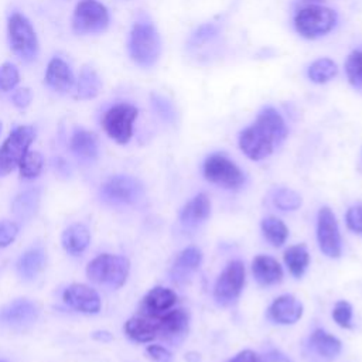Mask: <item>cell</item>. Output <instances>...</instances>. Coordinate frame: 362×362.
I'll list each match as a JSON object with an SVG mask.
<instances>
[{
	"label": "cell",
	"mask_w": 362,
	"mask_h": 362,
	"mask_svg": "<svg viewBox=\"0 0 362 362\" xmlns=\"http://www.w3.org/2000/svg\"><path fill=\"white\" fill-rule=\"evenodd\" d=\"M337 72H338V66L329 58H320L314 61L307 69L308 78L315 83H325L331 81L337 75Z\"/></svg>",
	"instance_id": "obj_31"
},
{
	"label": "cell",
	"mask_w": 362,
	"mask_h": 362,
	"mask_svg": "<svg viewBox=\"0 0 362 362\" xmlns=\"http://www.w3.org/2000/svg\"><path fill=\"white\" fill-rule=\"evenodd\" d=\"M252 272L255 279L262 286H272L280 283L283 279V269L280 263L264 255H259L252 262Z\"/></svg>",
	"instance_id": "obj_20"
},
{
	"label": "cell",
	"mask_w": 362,
	"mask_h": 362,
	"mask_svg": "<svg viewBox=\"0 0 362 362\" xmlns=\"http://www.w3.org/2000/svg\"><path fill=\"white\" fill-rule=\"evenodd\" d=\"M273 204L280 211H296L301 205V197L290 188H279L273 194Z\"/></svg>",
	"instance_id": "obj_34"
},
{
	"label": "cell",
	"mask_w": 362,
	"mask_h": 362,
	"mask_svg": "<svg viewBox=\"0 0 362 362\" xmlns=\"http://www.w3.org/2000/svg\"><path fill=\"white\" fill-rule=\"evenodd\" d=\"M129 270L130 263L124 256L103 253L89 262L86 274L93 283L110 288H119L126 283Z\"/></svg>",
	"instance_id": "obj_4"
},
{
	"label": "cell",
	"mask_w": 362,
	"mask_h": 362,
	"mask_svg": "<svg viewBox=\"0 0 362 362\" xmlns=\"http://www.w3.org/2000/svg\"><path fill=\"white\" fill-rule=\"evenodd\" d=\"M205 178L223 188L236 189L245 182L242 170L223 154H211L204 163Z\"/></svg>",
	"instance_id": "obj_9"
},
{
	"label": "cell",
	"mask_w": 362,
	"mask_h": 362,
	"mask_svg": "<svg viewBox=\"0 0 362 362\" xmlns=\"http://www.w3.org/2000/svg\"><path fill=\"white\" fill-rule=\"evenodd\" d=\"M139 115V110L132 103H116L110 106L103 117L102 127L105 133L119 144H126L133 136V123Z\"/></svg>",
	"instance_id": "obj_7"
},
{
	"label": "cell",
	"mask_w": 362,
	"mask_h": 362,
	"mask_svg": "<svg viewBox=\"0 0 362 362\" xmlns=\"http://www.w3.org/2000/svg\"><path fill=\"white\" fill-rule=\"evenodd\" d=\"M262 232L266 240L276 247L281 246L288 236V229L286 223L276 216H267L262 221Z\"/></svg>",
	"instance_id": "obj_30"
},
{
	"label": "cell",
	"mask_w": 362,
	"mask_h": 362,
	"mask_svg": "<svg viewBox=\"0 0 362 362\" xmlns=\"http://www.w3.org/2000/svg\"><path fill=\"white\" fill-rule=\"evenodd\" d=\"M332 318L334 321L342 327V328H351L352 327V307L348 301L341 300L335 304L332 310Z\"/></svg>",
	"instance_id": "obj_36"
},
{
	"label": "cell",
	"mask_w": 362,
	"mask_h": 362,
	"mask_svg": "<svg viewBox=\"0 0 362 362\" xmlns=\"http://www.w3.org/2000/svg\"><path fill=\"white\" fill-rule=\"evenodd\" d=\"M337 24V13L320 4H307L294 16L296 31L308 40L328 34Z\"/></svg>",
	"instance_id": "obj_5"
},
{
	"label": "cell",
	"mask_w": 362,
	"mask_h": 362,
	"mask_svg": "<svg viewBox=\"0 0 362 362\" xmlns=\"http://www.w3.org/2000/svg\"><path fill=\"white\" fill-rule=\"evenodd\" d=\"M40 204V189L31 188L18 194L11 205L13 214L21 221H28L34 216Z\"/></svg>",
	"instance_id": "obj_26"
},
{
	"label": "cell",
	"mask_w": 362,
	"mask_h": 362,
	"mask_svg": "<svg viewBox=\"0 0 362 362\" xmlns=\"http://www.w3.org/2000/svg\"><path fill=\"white\" fill-rule=\"evenodd\" d=\"M303 315V304L291 294L277 297L269 307V317L281 325L297 322Z\"/></svg>",
	"instance_id": "obj_18"
},
{
	"label": "cell",
	"mask_w": 362,
	"mask_h": 362,
	"mask_svg": "<svg viewBox=\"0 0 362 362\" xmlns=\"http://www.w3.org/2000/svg\"><path fill=\"white\" fill-rule=\"evenodd\" d=\"M0 133H1V122H0Z\"/></svg>",
	"instance_id": "obj_46"
},
{
	"label": "cell",
	"mask_w": 362,
	"mask_h": 362,
	"mask_svg": "<svg viewBox=\"0 0 362 362\" xmlns=\"http://www.w3.org/2000/svg\"><path fill=\"white\" fill-rule=\"evenodd\" d=\"M61 242H62V247L68 253L79 255L88 247L90 242V235L88 228L83 223H72L64 230Z\"/></svg>",
	"instance_id": "obj_23"
},
{
	"label": "cell",
	"mask_w": 362,
	"mask_h": 362,
	"mask_svg": "<svg viewBox=\"0 0 362 362\" xmlns=\"http://www.w3.org/2000/svg\"><path fill=\"white\" fill-rule=\"evenodd\" d=\"M110 21L109 11L105 4L98 0H81L72 14V30L76 34H99L103 33Z\"/></svg>",
	"instance_id": "obj_8"
},
{
	"label": "cell",
	"mask_w": 362,
	"mask_h": 362,
	"mask_svg": "<svg viewBox=\"0 0 362 362\" xmlns=\"http://www.w3.org/2000/svg\"><path fill=\"white\" fill-rule=\"evenodd\" d=\"M18 226L13 221H0V247L8 246L17 236Z\"/></svg>",
	"instance_id": "obj_38"
},
{
	"label": "cell",
	"mask_w": 362,
	"mask_h": 362,
	"mask_svg": "<svg viewBox=\"0 0 362 362\" xmlns=\"http://www.w3.org/2000/svg\"><path fill=\"white\" fill-rule=\"evenodd\" d=\"M161 54L160 34L151 23L137 21L129 35V55L143 68L153 66Z\"/></svg>",
	"instance_id": "obj_2"
},
{
	"label": "cell",
	"mask_w": 362,
	"mask_h": 362,
	"mask_svg": "<svg viewBox=\"0 0 362 362\" xmlns=\"http://www.w3.org/2000/svg\"><path fill=\"white\" fill-rule=\"evenodd\" d=\"M317 239H318L320 250L325 256L331 259H337L341 256L342 245H341V233H339L338 222L334 212L328 206H322L318 212Z\"/></svg>",
	"instance_id": "obj_12"
},
{
	"label": "cell",
	"mask_w": 362,
	"mask_h": 362,
	"mask_svg": "<svg viewBox=\"0 0 362 362\" xmlns=\"http://www.w3.org/2000/svg\"><path fill=\"white\" fill-rule=\"evenodd\" d=\"M284 263L294 277H301L308 267L310 255L304 245L290 246L284 252Z\"/></svg>",
	"instance_id": "obj_29"
},
{
	"label": "cell",
	"mask_w": 362,
	"mask_h": 362,
	"mask_svg": "<svg viewBox=\"0 0 362 362\" xmlns=\"http://www.w3.org/2000/svg\"><path fill=\"white\" fill-rule=\"evenodd\" d=\"M20 82V72L17 66L11 62H4L0 65V92L13 90Z\"/></svg>",
	"instance_id": "obj_35"
},
{
	"label": "cell",
	"mask_w": 362,
	"mask_h": 362,
	"mask_svg": "<svg viewBox=\"0 0 362 362\" xmlns=\"http://www.w3.org/2000/svg\"><path fill=\"white\" fill-rule=\"evenodd\" d=\"M177 303V294L171 288L157 286L151 288L141 301V314L150 318H157L171 310Z\"/></svg>",
	"instance_id": "obj_17"
},
{
	"label": "cell",
	"mask_w": 362,
	"mask_h": 362,
	"mask_svg": "<svg viewBox=\"0 0 362 362\" xmlns=\"http://www.w3.org/2000/svg\"><path fill=\"white\" fill-rule=\"evenodd\" d=\"M216 33V28L214 25H202L198 33L194 35V38H199V40H208L211 38L214 34Z\"/></svg>",
	"instance_id": "obj_44"
},
{
	"label": "cell",
	"mask_w": 362,
	"mask_h": 362,
	"mask_svg": "<svg viewBox=\"0 0 362 362\" xmlns=\"http://www.w3.org/2000/svg\"><path fill=\"white\" fill-rule=\"evenodd\" d=\"M146 352L156 362H171L173 361V354L161 345H148Z\"/></svg>",
	"instance_id": "obj_40"
},
{
	"label": "cell",
	"mask_w": 362,
	"mask_h": 362,
	"mask_svg": "<svg viewBox=\"0 0 362 362\" xmlns=\"http://www.w3.org/2000/svg\"><path fill=\"white\" fill-rule=\"evenodd\" d=\"M209 214H211V201L206 194L201 192L184 205L180 214V218L184 225L197 226L202 223L209 216Z\"/></svg>",
	"instance_id": "obj_22"
},
{
	"label": "cell",
	"mask_w": 362,
	"mask_h": 362,
	"mask_svg": "<svg viewBox=\"0 0 362 362\" xmlns=\"http://www.w3.org/2000/svg\"><path fill=\"white\" fill-rule=\"evenodd\" d=\"M202 262V253L199 249L189 246L184 249L175 259L173 264L171 276L174 280L180 281L184 280L187 276H189L192 272H195Z\"/></svg>",
	"instance_id": "obj_24"
},
{
	"label": "cell",
	"mask_w": 362,
	"mask_h": 362,
	"mask_svg": "<svg viewBox=\"0 0 362 362\" xmlns=\"http://www.w3.org/2000/svg\"><path fill=\"white\" fill-rule=\"evenodd\" d=\"M263 362H294L291 361L287 355H284L281 351L277 349H270L264 354Z\"/></svg>",
	"instance_id": "obj_43"
},
{
	"label": "cell",
	"mask_w": 362,
	"mask_h": 362,
	"mask_svg": "<svg viewBox=\"0 0 362 362\" xmlns=\"http://www.w3.org/2000/svg\"><path fill=\"white\" fill-rule=\"evenodd\" d=\"M345 72L349 83L355 89L362 88V49L352 51L345 62Z\"/></svg>",
	"instance_id": "obj_32"
},
{
	"label": "cell",
	"mask_w": 362,
	"mask_h": 362,
	"mask_svg": "<svg viewBox=\"0 0 362 362\" xmlns=\"http://www.w3.org/2000/svg\"><path fill=\"white\" fill-rule=\"evenodd\" d=\"M151 105L154 107V110L157 112L158 116H161L164 120L167 122H171L175 116V112H174V107L171 105V102H168L165 98H163L161 95H157V93H153L151 95Z\"/></svg>",
	"instance_id": "obj_37"
},
{
	"label": "cell",
	"mask_w": 362,
	"mask_h": 362,
	"mask_svg": "<svg viewBox=\"0 0 362 362\" xmlns=\"http://www.w3.org/2000/svg\"><path fill=\"white\" fill-rule=\"evenodd\" d=\"M45 85L57 93H69L76 86L75 75L71 66L59 57L49 59L44 76Z\"/></svg>",
	"instance_id": "obj_16"
},
{
	"label": "cell",
	"mask_w": 362,
	"mask_h": 362,
	"mask_svg": "<svg viewBox=\"0 0 362 362\" xmlns=\"http://www.w3.org/2000/svg\"><path fill=\"white\" fill-rule=\"evenodd\" d=\"M287 136V126L283 116L272 106H266L257 115L255 123L239 134V147L250 160L269 157L276 146Z\"/></svg>",
	"instance_id": "obj_1"
},
{
	"label": "cell",
	"mask_w": 362,
	"mask_h": 362,
	"mask_svg": "<svg viewBox=\"0 0 362 362\" xmlns=\"http://www.w3.org/2000/svg\"><path fill=\"white\" fill-rule=\"evenodd\" d=\"M35 139L33 126H17L0 146V177L7 175L20 165L28 147Z\"/></svg>",
	"instance_id": "obj_6"
},
{
	"label": "cell",
	"mask_w": 362,
	"mask_h": 362,
	"mask_svg": "<svg viewBox=\"0 0 362 362\" xmlns=\"http://www.w3.org/2000/svg\"><path fill=\"white\" fill-rule=\"evenodd\" d=\"M124 332L136 342H150L158 335V325L154 318L141 314L126 321Z\"/></svg>",
	"instance_id": "obj_21"
},
{
	"label": "cell",
	"mask_w": 362,
	"mask_h": 362,
	"mask_svg": "<svg viewBox=\"0 0 362 362\" xmlns=\"http://www.w3.org/2000/svg\"><path fill=\"white\" fill-rule=\"evenodd\" d=\"M245 284V266L240 260H232L219 274L215 287L214 298L218 304L226 305L233 303Z\"/></svg>",
	"instance_id": "obj_10"
},
{
	"label": "cell",
	"mask_w": 362,
	"mask_h": 362,
	"mask_svg": "<svg viewBox=\"0 0 362 362\" xmlns=\"http://www.w3.org/2000/svg\"><path fill=\"white\" fill-rule=\"evenodd\" d=\"M229 362H263V359L256 352H253L250 349H245V351H240L239 354H236Z\"/></svg>",
	"instance_id": "obj_42"
},
{
	"label": "cell",
	"mask_w": 362,
	"mask_h": 362,
	"mask_svg": "<svg viewBox=\"0 0 362 362\" xmlns=\"http://www.w3.org/2000/svg\"><path fill=\"white\" fill-rule=\"evenodd\" d=\"M71 151L83 161H93L99 154V141L93 132L78 129L74 132L69 143Z\"/></svg>",
	"instance_id": "obj_19"
},
{
	"label": "cell",
	"mask_w": 362,
	"mask_h": 362,
	"mask_svg": "<svg viewBox=\"0 0 362 362\" xmlns=\"http://www.w3.org/2000/svg\"><path fill=\"white\" fill-rule=\"evenodd\" d=\"M346 225L355 233H362V204L354 205L346 212Z\"/></svg>",
	"instance_id": "obj_39"
},
{
	"label": "cell",
	"mask_w": 362,
	"mask_h": 362,
	"mask_svg": "<svg viewBox=\"0 0 362 362\" xmlns=\"http://www.w3.org/2000/svg\"><path fill=\"white\" fill-rule=\"evenodd\" d=\"M42 156L38 151H27L18 165L21 178H37L42 170Z\"/></svg>",
	"instance_id": "obj_33"
},
{
	"label": "cell",
	"mask_w": 362,
	"mask_h": 362,
	"mask_svg": "<svg viewBox=\"0 0 362 362\" xmlns=\"http://www.w3.org/2000/svg\"><path fill=\"white\" fill-rule=\"evenodd\" d=\"M311 348L325 359H335L342 349L341 341L329 332L318 328L310 337Z\"/></svg>",
	"instance_id": "obj_25"
},
{
	"label": "cell",
	"mask_w": 362,
	"mask_h": 362,
	"mask_svg": "<svg viewBox=\"0 0 362 362\" xmlns=\"http://www.w3.org/2000/svg\"><path fill=\"white\" fill-rule=\"evenodd\" d=\"M92 338L96 341H102V342H109L112 339V335L107 331H95L92 334Z\"/></svg>",
	"instance_id": "obj_45"
},
{
	"label": "cell",
	"mask_w": 362,
	"mask_h": 362,
	"mask_svg": "<svg viewBox=\"0 0 362 362\" xmlns=\"http://www.w3.org/2000/svg\"><path fill=\"white\" fill-rule=\"evenodd\" d=\"M11 100H13V105L20 107V109H24L27 107L31 100H33V93L28 88H18L13 92L11 95Z\"/></svg>",
	"instance_id": "obj_41"
},
{
	"label": "cell",
	"mask_w": 362,
	"mask_h": 362,
	"mask_svg": "<svg viewBox=\"0 0 362 362\" xmlns=\"http://www.w3.org/2000/svg\"><path fill=\"white\" fill-rule=\"evenodd\" d=\"M64 301L74 310L85 314H96L100 310V297L89 286L75 283L71 284L62 296Z\"/></svg>",
	"instance_id": "obj_15"
},
{
	"label": "cell",
	"mask_w": 362,
	"mask_h": 362,
	"mask_svg": "<svg viewBox=\"0 0 362 362\" xmlns=\"http://www.w3.org/2000/svg\"><path fill=\"white\" fill-rule=\"evenodd\" d=\"M102 82L98 72L90 66H83L76 81V98L93 99L100 93Z\"/></svg>",
	"instance_id": "obj_27"
},
{
	"label": "cell",
	"mask_w": 362,
	"mask_h": 362,
	"mask_svg": "<svg viewBox=\"0 0 362 362\" xmlns=\"http://www.w3.org/2000/svg\"><path fill=\"white\" fill-rule=\"evenodd\" d=\"M154 320L158 325V335L173 345L182 342L188 334L189 315L182 308H171Z\"/></svg>",
	"instance_id": "obj_13"
},
{
	"label": "cell",
	"mask_w": 362,
	"mask_h": 362,
	"mask_svg": "<svg viewBox=\"0 0 362 362\" xmlns=\"http://www.w3.org/2000/svg\"><path fill=\"white\" fill-rule=\"evenodd\" d=\"M38 305L30 300L18 298L0 308V324L21 329L31 325L38 317Z\"/></svg>",
	"instance_id": "obj_14"
},
{
	"label": "cell",
	"mask_w": 362,
	"mask_h": 362,
	"mask_svg": "<svg viewBox=\"0 0 362 362\" xmlns=\"http://www.w3.org/2000/svg\"><path fill=\"white\" fill-rule=\"evenodd\" d=\"M7 35L11 51L24 62H31L37 58L40 45L35 30L30 20L18 13L13 11L7 20Z\"/></svg>",
	"instance_id": "obj_3"
},
{
	"label": "cell",
	"mask_w": 362,
	"mask_h": 362,
	"mask_svg": "<svg viewBox=\"0 0 362 362\" xmlns=\"http://www.w3.org/2000/svg\"><path fill=\"white\" fill-rule=\"evenodd\" d=\"M105 201L116 205H132L141 199L143 185L133 177L115 175L102 187Z\"/></svg>",
	"instance_id": "obj_11"
},
{
	"label": "cell",
	"mask_w": 362,
	"mask_h": 362,
	"mask_svg": "<svg viewBox=\"0 0 362 362\" xmlns=\"http://www.w3.org/2000/svg\"><path fill=\"white\" fill-rule=\"evenodd\" d=\"M45 262L44 252L38 247L27 250L17 263V270L25 280H33L42 270Z\"/></svg>",
	"instance_id": "obj_28"
}]
</instances>
